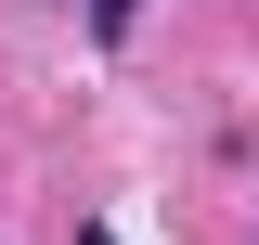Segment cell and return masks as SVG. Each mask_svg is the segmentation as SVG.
<instances>
[{
	"label": "cell",
	"instance_id": "1",
	"mask_svg": "<svg viewBox=\"0 0 259 245\" xmlns=\"http://www.w3.org/2000/svg\"><path fill=\"white\" fill-rule=\"evenodd\" d=\"M130 13H143V0H91V39H130Z\"/></svg>",
	"mask_w": 259,
	"mask_h": 245
},
{
	"label": "cell",
	"instance_id": "2",
	"mask_svg": "<svg viewBox=\"0 0 259 245\" xmlns=\"http://www.w3.org/2000/svg\"><path fill=\"white\" fill-rule=\"evenodd\" d=\"M78 245H117V232H104V219H91V232H78Z\"/></svg>",
	"mask_w": 259,
	"mask_h": 245
}]
</instances>
